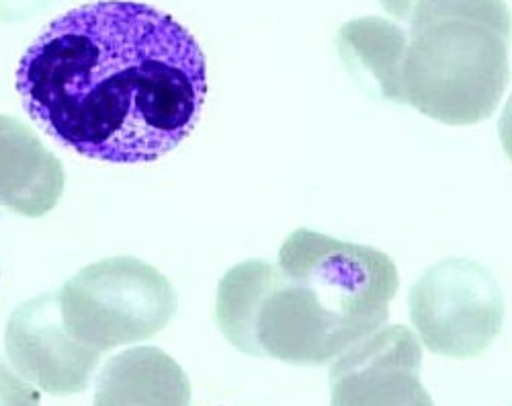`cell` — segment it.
<instances>
[{
    "label": "cell",
    "instance_id": "1",
    "mask_svg": "<svg viewBox=\"0 0 512 406\" xmlns=\"http://www.w3.org/2000/svg\"><path fill=\"white\" fill-rule=\"evenodd\" d=\"M17 91L62 146L115 165L154 162L197 126L207 64L168 13L99 0L54 19L25 50Z\"/></svg>",
    "mask_w": 512,
    "mask_h": 406
},
{
    "label": "cell",
    "instance_id": "2",
    "mask_svg": "<svg viewBox=\"0 0 512 406\" xmlns=\"http://www.w3.org/2000/svg\"><path fill=\"white\" fill-rule=\"evenodd\" d=\"M398 288L390 255L300 228L281 245L277 265L252 259L228 269L216 322L246 355L324 365L386 327Z\"/></svg>",
    "mask_w": 512,
    "mask_h": 406
},
{
    "label": "cell",
    "instance_id": "3",
    "mask_svg": "<svg viewBox=\"0 0 512 406\" xmlns=\"http://www.w3.org/2000/svg\"><path fill=\"white\" fill-rule=\"evenodd\" d=\"M506 0H416L402 66L404 105L445 126L494 115L510 80Z\"/></svg>",
    "mask_w": 512,
    "mask_h": 406
},
{
    "label": "cell",
    "instance_id": "4",
    "mask_svg": "<svg viewBox=\"0 0 512 406\" xmlns=\"http://www.w3.org/2000/svg\"><path fill=\"white\" fill-rule=\"evenodd\" d=\"M58 298L68 333L101 353L152 339L177 312L173 283L136 257H111L80 269Z\"/></svg>",
    "mask_w": 512,
    "mask_h": 406
},
{
    "label": "cell",
    "instance_id": "5",
    "mask_svg": "<svg viewBox=\"0 0 512 406\" xmlns=\"http://www.w3.org/2000/svg\"><path fill=\"white\" fill-rule=\"evenodd\" d=\"M504 296L496 277L472 259H445L410 290V320L437 355L469 359L490 349L502 331Z\"/></svg>",
    "mask_w": 512,
    "mask_h": 406
},
{
    "label": "cell",
    "instance_id": "6",
    "mask_svg": "<svg viewBox=\"0 0 512 406\" xmlns=\"http://www.w3.org/2000/svg\"><path fill=\"white\" fill-rule=\"evenodd\" d=\"M420 368L422 349L408 327L379 329L336 357L330 406H435Z\"/></svg>",
    "mask_w": 512,
    "mask_h": 406
},
{
    "label": "cell",
    "instance_id": "7",
    "mask_svg": "<svg viewBox=\"0 0 512 406\" xmlns=\"http://www.w3.org/2000/svg\"><path fill=\"white\" fill-rule=\"evenodd\" d=\"M5 349L27 382L56 396L87 390L103 355L68 333L58 292L27 300L11 314Z\"/></svg>",
    "mask_w": 512,
    "mask_h": 406
},
{
    "label": "cell",
    "instance_id": "8",
    "mask_svg": "<svg viewBox=\"0 0 512 406\" xmlns=\"http://www.w3.org/2000/svg\"><path fill=\"white\" fill-rule=\"evenodd\" d=\"M64 187L58 156L23 121L0 115V208L41 218L58 206Z\"/></svg>",
    "mask_w": 512,
    "mask_h": 406
},
{
    "label": "cell",
    "instance_id": "9",
    "mask_svg": "<svg viewBox=\"0 0 512 406\" xmlns=\"http://www.w3.org/2000/svg\"><path fill=\"white\" fill-rule=\"evenodd\" d=\"M93 406H191V382L162 349H127L107 361Z\"/></svg>",
    "mask_w": 512,
    "mask_h": 406
},
{
    "label": "cell",
    "instance_id": "10",
    "mask_svg": "<svg viewBox=\"0 0 512 406\" xmlns=\"http://www.w3.org/2000/svg\"><path fill=\"white\" fill-rule=\"evenodd\" d=\"M408 35L381 17H359L338 29L336 50L361 87L377 97L404 105L402 66Z\"/></svg>",
    "mask_w": 512,
    "mask_h": 406
},
{
    "label": "cell",
    "instance_id": "11",
    "mask_svg": "<svg viewBox=\"0 0 512 406\" xmlns=\"http://www.w3.org/2000/svg\"><path fill=\"white\" fill-rule=\"evenodd\" d=\"M0 406H41V394L0 357Z\"/></svg>",
    "mask_w": 512,
    "mask_h": 406
},
{
    "label": "cell",
    "instance_id": "12",
    "mask_svg": "<svg viewBox=\"0 0 512 406\" xmlns=\"http://www.w3.org/2000/svg\"><path fill=\"white\" fill-rule=\"evenodd\" d=\"M54 0H0V21L5 23H21L39 15Z\"/></svg>",
    "mask_w": 512,
    "mask_h": 406
},
{
    "label": "cell",
    "instance_id": "13",
    "mask_svg": "<svg viewBox=\"0 0 512 406\" xmlns=\"http://www.w3.org/2000/svg\"><path fill=\"white\" fill-rule=\"evenodd\" d=\"M498 134H500L502 148H504L508 160L512 162V95H510V99H508V103L504 105V111H502V115H500Z\"/></svg>",
    "mask_w": 512,
    "mask_h": 406
},
{
    "label": "cell",
    "instance_id": "14",
    "mask_svg": "<svg viewBox=\"0 0 512 406\" xmlns=\"http://www.w3.org/2000/svg\"><path fill=\"white\" fill-rule=\"evenodd\" d=\"M379 5L398 19H408L414 11L416 0H379Z\"/></svg>",
    "mask_w": 512,
    "mask_h": 406
}]
</instances>
